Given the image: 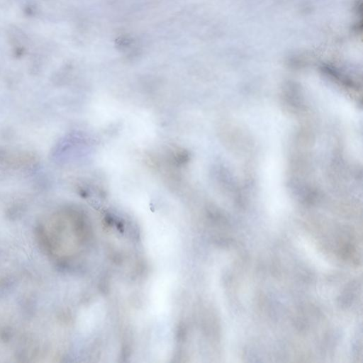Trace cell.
I'll return each mask as SVG.
<instances>
[{
	"label": "cell",
	"mask_w": 363,
	"mask_h": 363,
	"mask_svg": "<svg viewBox=\"0 0 363 363\" xmlns=\"http://www.w3.org/2000/svg\"><path fill=\"white\" fill-rule=\"evenodd\" d=\"M40 234L43 245L51 255L65 258L77 253L84 243L86 230L77 216L60 214L45 222Z\"/></svg>",
	"instance_id": "cell-1"
}]
</instances>
